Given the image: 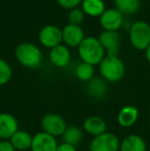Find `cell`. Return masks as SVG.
Returning a JSON list of instances; mask_svg holds the SVG:
<instances>
[{"instance_id":"1","label":"cell","mask_w":150,"mask_h":151,"mask_svg":"<svg viewBox=\"0 0 150 151\" xmlns=\"http://www.w3.org/2000/svg\"><path fill=\"white\" fill-rule=\"evenodd\" d=\"M78 56L83 63L92 66L100 65L103 59L106 57V52L99 39L94 36L85 37L77 47Z\"/></svg>"},{"instance_id":"2","label":"cell","mask_w":150,"mask_h":151,"mask_svg":"<svg viewBox=\"0 0 150 151\" xmlns=\"http://www.w3.org/2000/svg\"><path fill=\"white\" fill-rule=\"evenodd\" d=\"M14 56L19 63L28 69H37L43 63V54L34 43L23 42L14 50Z\"/></svg>"},{"instance_id":"3","label":"cell","mask_w":150,"mask_h":151,"mask_svg":"<svg viewBox=\"0 0 150 151\" xmlns=\"http://www.w3.org/2000/svg\"><path fill=\"white\" fill-rule=\"evenodd\" d=\"M101 77L107 82H117L126 74V65L119 57L106 56L99 65Z\"/></svg>"},{"instance_id":"4","label":"cell","mask_w":150,"mask_h":151,"mask_svg":"<svg viewBox=\"0 0 150 151\" xmlns=\"http://www.w3.org/2000/svg\"><path fill=\"white\" fill-rule=\"evenodd\" d=\"M128 38L133 47L145 52L150 45V25L145 21H136L130 28Z\"/></svg>"},{"instance_id":"5","label":"cell","mask_w":150,"mask_h":151,"mask_svg":"<svg viewBox=\"0 0 150 151\" xmlns=\"http://www.w3.org/2000/svg\"><path fill=\"white\" fill-rule=\"evenodd\" d=\"M42 132L55 138L62 137L67 129V122L62 115L58 113H47L41 118Z\"/></svg>"},{"instance_id":"6","label":"cell","mask_w":150,"mask_h":151,"mask_svg":"<svg viewBox=\"0 0 150 151\" xmlns=\"http://www.w3.org/2000/svg\"><path fill=\"white\" fill-rule=\"evenodd\" d=\"M120 140L114 133L106 132L93 138L90 143V151H119Z\"/></svg>"},{"instance_id":"7","label":"cell","mask_w":150,"mask_h":151,"mask_svg":"<svg viewBox=\"0 0 150 151\" xmlns=\"http://www.w3.org/2000/svg\"><path fill=\"white\" fill-rule=\"evenodd\" d=\"M38 40L42 46L52 50L63 42L62 29L55 25H46L39 31Z\"/></svg>"},{"instance_id":"8","label":"cell","mask_w":150,"mask_h":151,"mask_svg":"<svg viewBox=\"0 0 150 151\" xmlns=\"http://www.w3.org/2000/svg\"><path fill=\"white\" fill-rule=\"evenodd\" d=\"M98 39L105 50L106 56L118 57L121 42V36L118 31H103Z\"/></svg>"},{"instance_id":"9","label":"cell","mask_w":150,"mask_h":151,"mask_svg":"<svg viewBox=\"0 0 150 151\" xmlns=\"http://www.w3.org/2000/svg\"><path fill=\"white\" fill-rule=\"evenodd\" d=\"M100 25L104 31H118L124 22V16L116 8H108L100 16Z\"/></svg>"},{"instance_id":"10","label":"cell","mask_w":150,"mask_h":151,"mask_svg":"<svg viewBox=\"0 0 150 151\" xmlns=\"http://www.w3.org/2000/svg\"><path fill=\"white\" fill-rule=\"evenodd\" d=\"M59 143L57 138L44 133L38 132L33 136L32 144H31V151H57Z\"/></svg>"},{"instance_id":"11","label":"cell","mask_w":150,"mask_h":151,"mask_svg":"<svg viewBox=\"0 0 150 151\" xmlns=\"http://www.w3.org/2000/svg\"><path fill=\"white\" fill-rule=\"evenodd\" d=\"M62 37L67 47H78L85 36L80 26L68 24L62 29Z\"/></svg>"},{"instance_id":"12","label":"cell","mask_w":150,"mask_h":151,"mask_svg":"<svg viewBox=\"0 0 150 151\" xmlns=\"http://www.w3.org/2000/svg\"><path fill=\"white\" fill-rule=\"evenodd\" d=\"M19 129V121L12 114L0 113V139L9 140Z\"/></svg>"},{"instance_id":"13","label":"cell","mask_w":150,"mask_h":151,"mask_svg":"<svg viewBox=\"0 0 150 151\" xmlns=\"http://www.w3.org/2000/svg\"><path fill=\"white\" fill-rule=\"evenodd\" d=\"M82 129L93 138L100 136L107 132V123L101 116L92 115L86 117L82 123Z\"/></svg>"},{"instance_id":"14","label":"cell","mask_w":150,"mask_h":151,"mask_svg":"<svg viewBox=\"0 0 150 151\" xmlns=\"http://www.w3.org/2000/svg\"><path fill=\"white\" fill-rule=\"evenodd\" d=\"M50 61L57 68H66L70 64L71 52L65 44H60L52 48L50 52Z\"/></svg>"},{"instance_id":"15","label":"cell","mask_w":150,"mask_h":151,"mask_svg":"<svg viewBox=\"0 0 150 151\" xmlns=\"http://www.w3.org/2000/svg\"><path fill=\"white\" fill-rule=\"evenodd\" d=\"M86 95L94 100H102L108 93V86L102 77H93L85 88Z\"/></svg>"},{"instance_id":"16","label":"cell","mask_w":150,"mask_h":151,"mask_svg":"<svg viewBox=\"0 0 150 151\" xmlns=\"http://www.w3.org/2000/svg\"><path fill=\"white\" fill-rule=\"evenodd\" d=\"M139 109L133 105L123 106L117 114V122L121 127L128 129L137 122L139 118Z\"/></svg>"},{"instance_id":"17","label":"cell","mask_w":150,"mask_h":151,"mask_svg":"<svg viewBox=\"0 0 150 151\" xmlns=\"http://www.w3.org/2000/svg\"><path fill=\"white\" fill-rule=\"evenodd\" d=\"M119 151H147L146 141L137 134H131L120 141Z\"/></svg>"},{"instance_id":"18","label":"cell","mask_w":150,"mask_h":151,"mask_svg":"<svg viewBox=\"0 0 150 151\" xmlns=\"http://www.w3.org/2000/svg\"><path fill=\"white\" fill-rule=\"evenodd\" d=\"M33 136L29 132L24 129H19L14 136L9 139L10 143L17 151H26L30 150L32 144Z\"/></svg>"},{"instance_id":"19","label":"cell","mask_w":150,"mask_h":151,"mask_svg":"<svg viewBox=\"0 0 150 151\" xmlns=\"http://www.w3.org/2000/svg\"><path fill=\"white\" fill-rule=\"evenodd\" d=\"M63 142L72 146H78L84 139V132L77 125H68L62 136Z\"/></svg>"},{"instance_id":"20","label":"cell","mask_w":150,"mask_h":151,"mask_svg":"<svg viewBox=\"0 0 150 151\" xmlns=\"http://www.w3.org/2000/svg\"><path fill=\"white\" fill-rule=\"evenodd\" d=\"M81 9L84 14L97 18L105 12V2L103 0H82Z\"/></svg>"},{"instance_id":"21","label":"cell","mask_w":150,"mask_h":151,"mask_svg":"<svg viewBox=\"0 0 150 151\" xmlns=\"http://www.w3.org/2000/svg\"><path fill=\"white\" fill-rule=\"evenodd\" d=\"M140 0H114L115 8L123 16L136 14L140 8Z\"/></svg>"},{"instance_id":"22","label":"cell","mask_w":150,"mask_h":151,"mask_svg":"<svg viewBox=\"0 0 150 151\" xmlns=\"http://www.w3.org/2000/svg\"><path fill=\"white\" fill-rule=\"evenodd\" d=\"M95 75L94 66L86 63H79L75 68V76L77 79L81 80L83 82H88Z\"/></svg>"},{"instance_id":"23","label":"cell","mask_w":150,"mask_h":151,"mask_svg":"<svg viewBox=\"0 0 150 151\" xmlns=\"http://www.w3.org/2000/svg\"><path fill=\"white\" fill-rule=\"evenodd\" d=\"M12 77V69L3 59H0V86L8 83Z\"/></svg>"},{"instance_id":"24","label":"cell","mask_w":150,"mask_h":151,"mask_svg":"<svg viewBox=\"0 0 150 151\" xmlns=\"http://www.w3.org/2000/svg\"><path fill=\"white\" fill-rule=\"evenodd\" d=\"M84 20V12H82L81 8L75 7L73 9H70L68 14V21L69 24L76 25V26H80Z\"/></svg>"},{"instance_id":"25","label":"cell","mask_w":150,"mask_h":151,"mask_svg":"<svg viewBox=\"0 0 150 151\" xmlns=\"http://www.w3.org/2000/svg\"><path fill=\"white\" fill-rule=\"evenodd\" d=\"M58 4L65 9H73L81 4L82 0H57Z\"/></svg>"},{"instance_id":"26","label":"cell","mask_w":150,"mask_h":151,"mask_svg":"<svg viewBox=\"0 0 150 151\" xmlns=\"http://www.w3.org/2000/svg\"><path fill=\"white\" fill-rule=\"evenodd\" d=\"M0 151H17L9 140H1L0 141Z\"/></svg>"},{"instance_id":"27","label":"cell","mask_w":150,"mask_h":151,"mask_svg":"<svg viewBox=\"0 0 150 151\" xmlns=\"http://www.w3.org/2000/svg\"><path fill=\"white\" fill-rule=\"evenodd\" d=\"M57 151H77V149H76L75 146H72V145H70V144L62 142V143H59Z\"/></svg>"},{"instance_id":"28","label":"cell","mask_w":150,"mask_h":151,"mask_svg":"<svg viewBox=\"0 0 150 151\" xmlns=\"http://www.w3.org/2000/svg\"><path fill=\"white\" fill-rule=\"evenodd\" d=\"M145 57H146V60L150 63V45L145 50Z\"/></svg>"},{"instance_id":"29","label":"cell","mask_w":150,"mask_h":151,"mask_svg":"<svg viewBox=\"0 0 150 151\" xmlns=\"http://www.w3.org/2000/svg\"><path fill=\"white\" fill-rule=\"evenodd\" d=\"M0 141H1V139H0Z\"/></svg>"}]
</instances>
